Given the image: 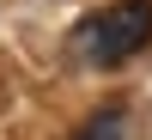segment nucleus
<instances>
[{"instance_id":"obj_1","label":"nucleus","mask_w":152,"mask_h":140,"mask_svg":"<svg viewBox=\"0 0 152 140\" xmlns=\"http://www.w3.org/2000/svg\"><path fill=\"white\" fill-rule=\"evenodd\" d=\"M152 37V0H116V6L91 12V18L73 31V49H79L91 67H110V61H128Z\"/></svg>"},{"instance_id":"obj_2","label":"nucleus","mask_w":152,"mask_h":140,"mask_svg":"<svg viewBox=\"0 0 152 140\" xmlns=\"http://www.w3.org/2000/svg\"><path fill=\"white\" fill-rule=\"evenodd\" d=\"M79 140H128V134H122V110H110V116H91V128H85Z\"/></svg>"}]
</instances>
